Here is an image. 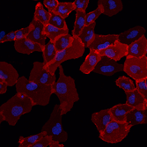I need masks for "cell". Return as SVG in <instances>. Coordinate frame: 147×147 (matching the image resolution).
I'll use <instances>...</instances> for the list:
<instances>
[{"instance_id":"cell-1","label":"cell","mask_w":147,"mask_h":147,"mask_svg":"<svg viewBox=\"0 0 147 147\" xmlns=\"http://www.w3.org/2000/svg\"><path fill=\"white\" fill-rule=\"evenodd\" d=\"M59 77L53 84V92L57 95L59 100V106L63 115L68 114L73 108L76 102L79 100V95L76 88L75 79L65 75L63 67L60 65L58 67Z\"/></svg>"},{"instance_id":"cell-2","label":"cell","mask_w":147,"mask_h":147,"mask_svg":"<svg viewBox=\"0 0 147 147\" xmlns=\"http://www.w3.org/2000/svg\"><path fill=\"white\" fill-rule=\"evenodd\" d=\"M34 107L33 100L21 92H17L0 106V123L6 122L10 126H15L20 118L32 111Z\"/></svg>"},{"instance_id":"cell-3","label":"cell","mask_w":147,"mask_h":147,"mask_svg":"<svg viewBox=\"0 0 147 147\" xmlns=\"http://www.w3.org/2000/svg\"><path fill=\"white\" fill-rule=\"evenodd\" d=\"M16 92H21L28 96L34 106H47L50 101L53 92V86L31 81L29 78L22 76L20 77L16 85Z\"/></svg>"},{"instance_id":"cell-4","label":"cell","mask_w":147,"mask_h":147,"mask_svg":"<svg viewBox=\"0 0 147 147\" xmlns=\"http://www.w3.org/2000/svg\"><path fill=\"white\" fill-rule=\"evenodd\" d=\"M62 110L59 104H56L53 108L50 116L42 128V131L52 137L53 140L65 143L68 140V134L62 124Z\"/></svg>"},{"instance_id":"cell-5","label":"cell","mask_w":147,"mask_h":147,"mask_svg":"<svg viewBox=\"0 0 147 147\" xmlns=\"http://www.w3.org/2000/svg\"><path fill=\"white\" fill-rule=\"evenodd\" d=\"M85 50H86V47L82 43V42L79 40V38L74 37V41L72 44L69 48L57 52V55L54 59V61L51 62L46 67L50 72L56 74V71H57L59 66L62 65L63 63L69 60L82 57L85 53Z\"/></svg>"},{"instance_id":"cell-6","label":"cell","mask_w":147,"mask_h":147,"mask_svg":"<svg viewBox=\"0 0 147 147\" xmlns=\"http://www.w3.org/2000/svg\"><path fill=\"white\" fill-rule=\"evenodd\" d=\"M132 126L126 122H120L113 119L107 127L100 132L99 138L109 144H117L126 138Z\"/></svg>"},{"instance_id":"cell-7","label":"cell","mask_w":147,"mask_h":147,"mask_svg":"<svg viewBox=\"0 0 147 147\" xmlns=\"http://www.w3.org/2000/svg\"><path fill=\"white\" fill-rule=\"evenodd\" d=\"M123 71L135 81L147 78V57H126L123 63Z\"/></svg>"},{"instance_id":"cell-8","label":"cell","mask_w":147,"mask_h":147,"mask_svg":"<svg viewBox=\"0 0 147 147\" xmlns=\"http://www.w3.org/2000/svg\"><path fill=\"white\" fill-rule=\"evenodd\" d=\"M29 79L31 81L44 85L53 86L57 80L55 73L50 72L45 66L43 62H34L33 68L30 71Z\"/></svg>"},{"instance_id":"cell-9","label":"cell","mask_w":147,"mask_h":147,"mask_svg":"<svg viewBox=\"0 0 147 147\" xmlns=\"http://www.w3.org/2000/svg\"><path fill=\"white\" fill-rule=\"evenodd\" d=\"M120 71H123V64L119 63L117 61L108 57L101 56V59L92 72L103 76H113Z\"/></svg>"},{"instance_id":"cell-10","label":"cell","mask_w":147,"mask_h":147,"mask_svg":"<svg viewBox=\"0 0 147 147\" xmlns=\"http://www.w3.org/2000/svg\"><path fill=\"white\" fill-rule=\"evenodd\" d=\"M19 78V72L12 64L5 61L0 62V80H4L10 87H11L16 85Z\"/></svg>"},{"instance_id":"cell-11","label":"cell","mask_w":147,"mask_h":147,"mask_svg":"<svg viewBox=\"0 0 147 147\" xmlns=\"http://www.w3.org/2000/svg\"><path fill=\"white\" fill-rule=\"evenodd\" d=\"M101 56L108 57L115 61H120L128 55V45L117 41L107 49L99 52Z\"/></svg>"},{"instance_id":"cell-12","label":"cell","mask_w":147,"mask_h":147,"mask_svg":"<svg viewBox=\"0 0 147 147\" xmlns=\"http://www.w3.org/2000/svg\"><path fill=\"white\" fill-rule=\"evenodd\" d=\"M118 40V34H95V37L91 44L88 46L89 50L101 51L110 45L114 44Z\"/></svg>"},{"instance_id":"cell-13","label":"cell","mask_w":147,"mask_h":147,"mask_svg":"<svg viewBox=\"0 0 147 147\" xmlns=\"http://www.w3.org/2000/svg\"><path fill=\"white\" fill-rule=\"evenodd\" d=\"M29 26H30V32L26 38L44 47L46 45V39H47V36L44 34L45 25L41 21L34 19L29 24Z\"/></svg>"},{"instance_id":"cell-14","label":"cell","mask_w":147,"mask_h":147,"mask_svg":"<svg viewBox=\"0 0 147 147\" xmlns=\"http://www.w3.org/2000/svg\"><path fill=\"white\" fill-rule=\"evenodd\" d=\"M43 48L28 38H23L20 40H16L14 42V49L20 54L30 55L34 52H42Z\"/></svg>"},{"instance_id":"cell-15","label":"cell","mask_w":147,"mask_h":147,"mask_svg":"<svg viewBox=\"0 0 147 147\" xmlns=\"http://www.w3.org/2000/svg\"><path fill=\"white\" fill-rule=\"evenodd\" d=\"M146 30L144 28L141 26H136L133 28L119 34H118V41L122 43L127 44L128 46L136 42L137 40L141 38L143 35H144Z\"/></svg>"},{"instance_id":"cell-16","label":"cell","mask_w":147,"mask_h":147,"mask_svg":"<svg viewBox=\"0 0 147 147\" xmlns=\"http://www.w3.org/2000/svg\"><path fill=\"white\" fill-rule=\"evenodd\" d=\"M112 120L113 116L110 112V109H106L99 112L92 113L91 116L92 123L95 125L99 132L102 131Z\"/></svg>"},{"instance_id":"cell-17","label":"cell","mask_w":147,"mask_h":147,"mask_svg":"<svg viewBox=\"0 0 147 147\" xmlns=\"http://www.w3.org/2000/svg\"><path fill=\"white\" fill-rule=\"evenodd\" d=\"M98 5L103 9V14L113 17L123 9L122 0H98Z\"/></svg>"},{"instance_id":"cell-18","label":"cell","mask_w":147,"mask_h":147,"mask_svg":"<svg viewBox=\"0 0 147 147\" xmlns=\"http://www.w3.org/2000/svg\"><path fill=\"white\" fill-rule=\"evenodd\" d=\"M101 59V55L98 51L95 50H89V53L87 54L85 61L83 63L80 65L79 71H81L83 74L88 75L91 72L93 71L96 65Z\"/></svg>"},{"instance_id":"cell-19","label":"cell","mask_w":147,"mask_h":147,"mask_svg":"<svg viewBox=\"0 0 147 147\" xmlns=\"http://www.w3.org/2000/svg\"><path fill=\"white\" fill-rule=\"evenodd\" d=\"M147 50V38L143 35L136 42L128 46V55L129 57H142L146 55Z\"/></svg>"},{"instance_id":"cell-20","label":"cell","mask_w":147,"mask_h":147,"mask_svg":"<svg viewBox=\"0 0 147 147\" xmlns=\"http://www.w3.org/2000/svg\"><path fill=\"white\" fill-rule=\"evenodd\" d=\"M126 103L138 109H146L147 100L141 94L136 88L133 91L125 92Z\"/></svg>"},{"instance_id":"cell-21","label":"cell","mask_w":147,"mask_h":147,"mask_svg":"<svg viewBox=\"0 0 147 147\" xmlns=\"http://www.w3.org/2000/svg\"><path fill=\"white\" fill-rule=\"evenodd\" d=\"M134 108L129 106L127 103L116 104L112 108H110V112L112 114L113 119L120 122H126L127 114Z\"/></svg>"},{"instance_id":"cell-22","label":"cell","mask_w":147,"mask_h":147,"mask_svg":"<svg viewBox=\"0 0 147 147\" xmlns=\"http://www.w3.org/2000/svg\"><path fill=\"white\" fill-rule=\"evenodd\" d=\"M95 26L96 22L86 25L78 36L86 48H88V46L91 44V42L93 41V39L95 37Z\"/></svg>"},{"instance_id":"cell-23","label":"cell","mask_w":147,"mask_h":147,"mask_svg":"<svg viewBox=\"0 0 147 147\" xmlns=\"http://www.w3.org/2000/svg\"><path fill=\"white\" fill-rule=\"evenodd\" d=\"M145 117V109H131L126 116V123L129 125L136 126L139 124H144Z\"/></svg>"},{"instance_id":"cell-24","label":"cell","mask_w":147,"mask_h":147,"mask_svg":"<svg viewBox=\"0 0 147 147\" xmlns=\"http://www.w3.org/2000/svg\"><path fill=\"white\" fill-rule=\"evenodd\" d=\"M42 53V58L45 66L49 65L51 62L54 61V59L57 55V50L56 49L54 42L49 40V42L46 43V45L44 46Z\"/></svg>"},{"instance_id":"cell-25","label":"cell","mask_w":147,"mask_h":147,"mask_svg":"<svg viewBox=\"0 0 147 147\" xmlns=\"http://www.w3.org/2000/svg\"><path fill=\"white\" fill-rule=\"evenodd\" d=\"M86 11H76V18L75 22L72 29V36L78 37V34L83 30V28L86 26Z\"/></svg>"},{"instance_id":"cell-26","label":"cell","mask_w":147,"mask_h":147,"mask_svg":"<svg viewBox=\"0 0 147 147\" xmlns=\"http://www.w3.org/2000/svg\"><path fill=\"white\" fill-rule=\"evenodd\" d=\"M50 15H51V12L49 11L48 9H45L43 3L38 2L36 4L35 9H34V20L41 21L44 25H47L49 21Z\"/></svg>"},{"instance_id":"cell-27","label":"cell","mask_w":147,"mask_h":147,"mask_svg":"<svg viewBox=\"0 0 147 147\" xmlns=\"http://www.w3.org/2000/svg\"><path fill=\"white\" fill-rule=\"evenodd\" d=\"M68 33H69V30L58 28L57 26H53L49 23H48L44 26V34L47 36V38H49L50 41H53V42H55L61 35L68 34Z\"/></svg>"},{"instance_id":"cell-28","label":"cell","mask_w":147,"mask_h":147,"mask_svg":"<svg viewBox=\"0 0 147 147\" xmlns=\"http://www.w3.org/2000/svg\"><path fill=\"white\" fill-rule=\"evenodd\" d=\"M46 134V132L41 131L40 133H37L35 135H32L29 137H20L19 138V147H33V145L38 141L41 139L42 137H44Z\"/></svg>"},{"instance_id":"cell-29","label":"cell","mask_w":147,"mask_h":147,"mask_svg":"<svg viewBox=\"0 0 147 147\" xmlns=\"http://www.w3.org/2000/svg\"><path fill=\"white\" fill-rule=\"evenodd\" d=\"M73 41H74V37L72 36V34H70L68 33V34H63L60 37H58L54 42V43H55L57 52H59V51H62L65 49L69 48L72 44Z\"/></svg>"},{"instance_id":"cell-30","label":"cell","mask_w":147,"mask_h":147,"mask_svg":"<svg viewBox=\"0 0 147 147\" xmlns=\"http://www.w3.org/2000/svg\"><path fill=\"white\" fill-rule=\"evenodd\" d=\"M73 11H76L74 2H60L54 11L66 19Z\"/></svg>"},{"instance_id":"cell-31","label":"cell","mask_w":147,"mask_h":147,"mask_svg":"<svg viewBox=\"0 0 147 147\" xmlns=\"http://www.w3.org/2000/svg\"><path fill=\"white\" fill-rule=\"evenodd\" d=\"M115 86H118L119 88L123 89L124 91V92L133 91L137 88L134 82H133L129 78H128L126 76H122V77L118 78L115 80Z\"/></svg>"},{"instance_id":"cell-32","label":"cell","mask_w":147,"mask_h":147,"mask_svg":"<svg viewBox=\"0 0 147 147\" xmlns=\"http://www.w3.org/2000/svg\"><path fill=\"white\" fill-rule=\"evenodd\" d=\"M49 23L53 25V26H57V28H58L69 30L65 19L63 18L62 16H60L59 14H57V13H56L55 11L51 12V15H50V19H49Z\"/></svg>"},{"instance_id":"cell-33","label":"cell","mask_w":147,"mask_h":147,"mask_svg":"<svg viewBox=\"0 0 147 147\" xmlns=\"http://www.w3.org/2000/svg\"><path fill=\"white\" fill-rule=\"evenodd\" d=\"M100 14H103V9L100 6H97L95 10L92 11H90L86 13V25H89L91 23L96 22V20L100 16Z\"/></svg>"},{"instance_id":"cell-34","label":"cell","mask_w":147,"mask_h":147,"mask_svg":"<svg viewBox=\"0 0 147 147\" xmlns=\"http://www.w3.org/2000/svg\"><path fill=\"white\" fill-rule=\"evenodd\" d=\"M136 87L138 91L147 100V86L145 79H140L136 81Z\"/></svg>"},{"instance_id":"cell-35","label":"cell","mask_w":147,"mask_h":147,"mask_svg":"<svg viewBox=\"0 0 147 147\" xmlns=\"http://www.w3.org/2000/svg\"><path fill=\"white\" fill-rule=\"evenodd\" d=\"M53 140L52 137L49 135H45L44 137H42L40 140H38L34 145L33 147H48L49 146L50 142Z\"/></svg>"},{"instance_id":"cell-36","label":"cell","mask_w":147,"mask_h":147,"mask_svg":"<svg viewBox=\"0 0 147 147\" xmlns=\"http://www.w3.org/2000/svg\"><path fill=\"white\" fill-rule=\"evenodd\" d=\"M29 32H30V26H28L26 28H23L15 30V39L20 40V39L26 38L29 34Z\"/></svg>"},{"instance_id":"cell-37","label":"cell","mask_w":147,"mask_h":147,"mask_svg":"<svg viewBox=\"0 0 147 147\" xmlns=\"http://www.w3.org/2000/svg\"><path fill=\"white\" fill-rule=\"evenodd\" d=\"M60 2L58 0H43V5L44 6L49 10V11L52 12L56 10V8L57 7L58 4Z\"/></svg>"},{"instance_id":"cell-38","label":"cell","mask_w":147,"mask_h":147,"mask_svg":"<svg viewBox=\"0 0 147 147\" xmlns=\"http://www.w3.org/2000/svg\"><path fill=\"white\" fill-rule=\"evenodd\" d=\"M90 0H74V4H75V8L76 11L80 10V11H86V8L88 7Z\"/></svg>"},{"instance_id":"cell-39","label":"cell","mask_w":147,"mask_h":147,"mask_svg":"<svg viewBox=\"0 0 147 147\" xmlns=\"http://www.w3.org/2000/svg\"><path fill=\"white\" fill-rule=\"evenodd\" d=\"M15 31H11L6 34L5 37L0 41V43H5L6 42H15Z\"/></svg>"},{"instance_id":"cell-40","label":"cell","mask_w":147,"mask_h":147,"mask_svg":"<svg viewBox=\"0 0 147 147\" xmlns=\"http://www.w3.org/2000/svg\"><path fill=\"white\" fill-rule=\"evenodd\" d=\"M8 85L6 82H5L4 80H0V94H5V93L7 92V88H8Z\"/></svg>"},{"instance_id":"cell-41","label":"cell","mask_w":147,"mask_h":147,"mask_svg":"<svg viewBox=\"0 0 147 147\" xmlns=\"http://www.w3.org/2000/svg\"><path fill=\"white\" fill-rule=\"evenodd\" d=\"M63 143H61L57 140H52L49 147H63Z\"/></svg>"},{"instance_id":"cell-42","label":"cell","mask_w":147,"mask_h":147,"mask_svg":"<svg viewBox=\"0 0 147 147\" xmlns=\"http://www.w3.org/2000/svg\"><path fill=\"white\" fill-rule=\"evenodd\" d=\"M6 34H7V33H5V31H2V32H1V34H0V41H1V40H3V39L5 37Z\"/></svg>"},{"instance_id":"cell-43","label":"cell","mask_w":147,"mask_h":147,"mask_svg":"<svg viewBox=\"0 0 147 147\" xmlns=\"http://www.w3.org/2000/svg\"><path fill=\"white\" fill-rule=\"evenodd\" d=\"M144 124H147V109H145V117H144Z\"/></svg>"},{"instance_id":"cell-44","label":"cell","mask_w":147,"mask_h":147,"mask_svg":"<svg viewBox=\"0 0 147 147\" xmlns=\"http://www.w3.org/2000/svg\"><path fill=\"white\" fill-rule=\"evenodd\" d=\"M145 81H146V86H147V78H145Z\"/></svg>"},{"instance_id":"cell-45","label":"cell","mask_w":147,"mask_h":147,"mask_svg":"<svg viewBox=\"0 0 147 147\" xmlns=\"http://www.w3.org/2000/svg\"><path fill=\"white\" fill-rule=\"evenodd\" d=\"M145 56H146V57H147V50H146V55H145Z\"/></svg>"},{"instance_id":"cell-46","label":"cell","mask_w":147,"mask_h":147,"mask_svg":"<svg viewBox=\"0 0 147 147\" xmlns=\"http://www.w3.org/2000/svg\"><path fill=\"white\" fill-rule=\"evenodd\" d=\"M34 1H39V0H34Z\"/></svg>"},{"instance_id":"cell-47","label":"cell","mask_w":147,"mask_h":147,"mask_svg":"<svg viewBox=\"0 0 147 147\" xmlns=\"http://www.w3.org/2000/svg\"><path fill=\"white\" fill-rule=\"evenodd\" d=\"M146 109H147V103H146Z\"/></svg>"}]
</instances>
